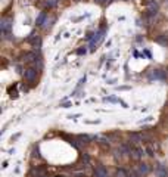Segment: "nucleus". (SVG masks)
Segmentation results:
<instances>
[{
	"instance_id": "1",
	"label": "nucleus",
	"mask_w": 168,
	"mask_h": 177,
	"mask_svg": "<svg viewBox=\"0 0 168 177\" xmlns=\"http://www.w3.org/2000/svg\"><path fill=\"white\" fill-rule=\"evenodd\" d=\"M24 77H25V80L28 81V83L35 81V78H37V69H34V68H28V69H25Z\"/></svg>"
},
{
	"instance_id": "2",
	"label": "nucleus",
	"mask_w": 168,
	"mask_h": 177,
	"mask_svg": "<svg viewBox=\"0 0 168 177\" xmlns=\"http://www.w3.org/2000/svg\"><path fill=\"white\" fill-rule=\"evenodd\" d=\"M105 31H106V30H105V28H102V30H99L97 33L94 34V37H92V39H90V47H92V50L94 49V46H96L97 43L100 42L102 34H105Z\"/></svg>"
},
{
	"instance_id": "3",
	"label": "nucleus",
	"mask_w": 168,
	"mask_h": 177,
	"mask_svg": "<svg viewBox=\"0 0 168 177\" xmlns=\"http://www.w3.org/2000/svg\"><path fill=\"white\" fill-rule=\"evenodd\" d=\"M10 28H12L10 19H8V18H3V19H2V22H0V30H2V33H5V34L10 33Z\"/></svg>"
},
{
	"instance_id": "4",
	"label": "nucleus",
	"mask_w": 168,
	"mask_h": 177,
	"mask_svg": "<svg viewBox=\"0 0 168 177\" xmlns=\"http://www.w3.org/2000/svg\"><path fill=\"white\" fill-rule=\"evenodd\" d=\"M94 176L96 177H108V170L105 168L103 165H97V168L94 171Z\"/></svg>"
},
{
	"instance_id": "5",
	"label": "nucleus",
	"mask_w": 168,
	"mask_h": 177,
	"mask_svg": "<svg viewBox=\"0 0 168 177\" xmlns=\"http://www.w3.org/2000/svg\"><path fill=\"white\" fill-rule=\"evenodd\" d=\"M46 18H47L46 12H42V13L38 15V18L35 19V25H37V27H42L43 24H44V21H46Z\"/></svg>"
},
{
	"instance_id": "6",
	"label": "nucleus",
	"mask_w": 168,
	"mask_h": 177,
	"mask_svg": "<svg viewBox=\"0 0 168 177\" xmlns=\"http://www.w3.org/2000/svg\"><path fill=\"white\" fill-rule=\"evenodd\" d=\"M143 153H144V151H143L142 148H136V149L131 151V157L139 160V158H142V157H143Z\"/></svg>"
},
{
	"instance_id": "7",
	"label": "nucleus",
	"mask_w": 168,
	"mask_h": 177,
	"mask_svg": "<svg viewBox=\"0 0 168 177\" xmlns=\"http://www.w3.org/2000/svg\"><path fill=\"white\" fill-rule=\"evenodd\" d=\"M130 137L134 140V143H140V142H142V139H143L142 135H139V133H131V135H130Z\"/></svg>"
},
{
	"instance_id": "8",
	"label": "nucleus",
	"mask_w": 168,
	"mask_h": 177,
	"mask_svg": "<svg viewBox=\"0 0 168 177\" xmlns=\"http://www.w3.org/2000/svg\"><path fill=\"white\" fill-rule=\"evenodd\" d=\"M58 3H59V0H46V6H47L49 9L56 8V6H58Z\"/></svg>"
},
{
	"instance_id": "9",
	"label": "nucleus",
	"mask_w": 168,
	"mask_h": 177,
	"mask_svg": "<svg viewBox=\"0 0 168 177\" xmlns=\"http://www.w3.org/2000/svg\"><path fill=\"white\" fill-rule=\"evenodd\" d=\"M37 59V55L35 53H27L25 55V62H34Z\"/></svg>"
},
{
	"instance_id": "10",
	"label": "nucleus",
	"mask_w": 168,
	"mask_h": 177,
	"mask_svg": "<svg viewBox=\"0 0 168 177\" xmlns=\"http://www.w3.org/2000/svg\"><path fill=\"white\" fill-rule=\"evenodd\" d=\"M152 78H164V74L161 72L159 69H153V72H152Z\"/></svg>"
},
{
	"instance_id": "11",
	"label": "nucleus",
	"mask_w": 168,
	"mask_h": 177,
	"mask_svg": "<svg viewBox=\"0 0 168 177\" xmlns=\"http://www.w3.org/2000/svg\"><path fill=\"white\" fill-rule=\"evenodd\" d=\"M139 171H140V173H143V174H146V173L149 171L148 164H140V165H139Z\"/></svg>"
},
{
	"instance_id": "12",
	"label": "nucleus",
	"mask_w": 168,
	"mask_h": 177,
	"mask_svg": "<svg viewBox=\"0 0 168 177\" xmlns=\"http://www.w3.org/2000/svg\"><path fill=\"white\" fill-rule=\"evenodd\" d=\"M156 42H158V43H162V44H168V40H165L164 37H159V39H156Z\"/></svg>"
},
{
	"instance_id": "13",
	"label": "nucleus",
	"mask_w": 168,
	"mask_h": 177,
	"mask_svg": "<svg viewBox=\"0 0 168 177\" xmlns=\"http://www.w3.org/2000/svg\"><path fill=\"white\" fill-rule=\"evenodd\" d=\"M146 151H148V155H149V157H153V148H152V146H148Z\"/></svg>"
},
{
	"instance_id": "14",
	"label": "nucleus",
	"mask_w": 168,
	"mask_h": 177,
	"mask_svg": "<svg viewBox=\"0 0 168 177\" xmlns=\"http://www.w3.org/2000/svg\"><path fill=\"white\" fill-rule=\"evenodd\" d=\"M86 49H78V50H77V53H78V55H84V53H86Z\"/></svg>"
},
{
	"instance_id": "15",
	"label": "nucleus",
	"mask_w": 168,
	"mask_h": 177,
	"mask_svg": "<svg viewBox=\"0 0 168 177\" xmlns=\"http://www.w3.org/2000/svg\"><path fill=\"white\" fill-rule=\"evenodd\" d=\"M96 2H97V3H106L108 0H96Z\"/></svg>"
},
{
	"instance_id": "16",
	"label": "nucleus",
	"mask_w": 168,
	"mask_h": 177,
	"mask_svg": "<svg viewBox=\"0 0 168 177\" xmlns=\"http://www.w3.org/2000/svg\"><path fill=\"white\" fill-rule=\"evenodd\" d=\"M56 177H65V176H56Z\"/></svg>"
}]
</instances>
